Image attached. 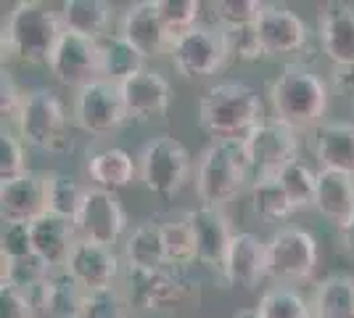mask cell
Listing matches in <instances>:
<instances>
[{"mask_svg": "<svg viewBox=\"0 0 354 318\" xmlns=\"http://www.w3.org/2000/svg\"><path fill=\"white\" fill-rule=\"evenodd\" d=\"M262 120V96L241 80L212 85L198 101V125L212 141H243Z\"/></svg>", "mask_w": 354, "mask_h": 318, "instance_id": "obj_1", "label": "cell"}, {"mask_svg": "<svg viewBox=\"0 0 354 318\" xmlns=\"http://www.w3.org/2000/svg\"><path fill=\"white\" fill-rule=\"evenodd\" d=\"M330 101L328 80L304 64H286L270 85V104L275 120L299 130H317Z\"/></svg>", "mask_w": 354, "mask_h": 318, "instance_id": "obj_2", "label": "cell"}, {"mask_svg": "<svg viewBox=\"0 0 354 318\" xmlns=\"http://www.w3.org/2000/svg\"><path fill=\"white\" fill-rule=\"evenodd\" d=\"M64 19L61 11L37 0L16 3L14 11H8L3 24V51L8 56L27 64H50L61 37H64Z\"/></svg>", "mask_w": 354, "mask_h": 318, "instance_id": "obj_3", "label": "cell"}, {"mask_svg": "<svg viewBox=\"0 0 354 318\" xmlns=\"http://www.w3.org/2000/svg\"><path fill=\"white\" fill-rule=\"evenodd\" d=\"M249 170L243 141H212L196 167V194L207 207H222L243 191Z\"/></svg>", "mask_w": 354, "mask_h": 318, "instance_id": "obj_4", "label": "cell"}, {"mask_svg": "<svg viewBox=\"0 0 354 318\" xmlns=\"http://www.w3.org/2000/svg\"><path fill=\"white\" fill-rule=\"evenodd\" d=\"M19 138L48 154L72 152V125L61 98L48 88H35L27 93L21 117L16 122Z\"/></svg>", "mask_w": 354, "mask_h": 318, "instance_id": "obj_5", "label": "cell"}, {"mask_svg": "<svg viewBox=\"0 0 354 318\" xmlns=\"http://www.w3.org/2000/svg\"><path fill=\"white\" fill-rule=\"evenodd\" d=\"M191 152L175 136L151 138L138 152V181L146 186L153 197H177L191 178Z\"/></svg>", "mask_w": 354, "mask_h": 318, "instance_id": "obj_6", "label": "cell"}, {"mask_svg": "<svg viewBox=\"0 0 354 318\" xmlns=\"http://www.w3.org/2000/svg\"><path fill=\"white\" fill-rule=\"evenodd\" d=\"M122 292L135 310H164V308H177L180 303H185L193 292V281L183 273V268H175V265L156 268V271L127 265Z\"/></svg>", "mask_w": 354, "mask_h": 318, "instance_id": "obj_7", "label": "cell"}, {"mask_svg": "<svg viewBox=\"0 0 354 318\" xmlns=\"http://www.w3.org/2000/svg\"><path fill=\"white\" fill-rule=\"evenodd\" d=\"M267 276L275 281H307L317 268V239L307 228L286 226L267 239Z\"/></svg>", "mask_w": 354, "mask_h": 318, "instance_id": "obj_8", "label": "cell"}, {"mask_svg": "<svg viewBox=\"0 0 354 318\" xmlns=\"http://www.w3.org/2000/svg\"><path fill=\"white\" fill-rule=\"evenodd\" d=\"M74 122L90 136H109L130 122L122 88L111 80H93L90 85L80 88L72 106Z\"/></svg>", "mask_w": 354, "mask_h": 318, "instance_id": "obj_9", "label": "cell"}, {"mask_svg": "<svg viewBox=\"0 0 354 318\" xmlns=\"http://www.w3.org/2000/svg\"><path fill=\"white\" fill-rule=\"evenodd\" d=\"M169 59L183 77H209L217 75L227 64V43L225 32L212 24H198L185 35L175 37Z\"/></svg>", "mask_w": 354, "mask_h": 318, "instance_id": "obj_10", "label": "cell"}, {"mask_svg": "<svg viewBox=\"0 0 354 318\" xmlns=\"http://www.w3.org/2000/svg\"><path fill=\"white\" fill-rule=\"evenodd\" d=\"M243 149L257 178H267V175H281L283 167L299 159L296 157L299 138L294 127L272 117V120H262L243 138Z\"/></svg>", "mask_w": 354, "mask_h": 318, "instance_id": "obj_11", "label": "cell"}, {"mask_svg": "<svg viewBox=\"0 0 354 318\" xmlns=\"http://www.w3.org/2000/svg\"><path fill=\"white\" fill-rule=\"evenodd\" d=\"M127 212L122 207V202L114 191H104L98 186H88L85 202L80 207V215L74 218V228L77 236L93 244H104V247H114V244L124 236L127 231Z\"/></svg>", "mask_w": 354, "mask_h": 318, "instance_id": "obj_12", "label": "cell"}, {"mask_svg": "<svg viewBox=\"0 0 354 318\" xmlns=\"http://www.w3.org/2000/svg\"><path fill=\"white\" fill-rule=\"evenodd\" d=\"M50 75L61 85L85 88L93 80H101V40H93L77 32H64L53 59L48 64Z\"/></svg>", "mask_w": 354, "mask_h": 318, "instance_id": "obj_13", "label": "cell"}, {"mask_svg": "<svg viewBox=\"0 0 354 318\" xmlns=\"http://www.w3.org/2000/svg\"><path fill=\"white\" fill-rule=\"evenodd\" d=\"M119 35L143 56V59H159L172 51V32L167 30L156 0H138L127 6V11L119 19Z\"/></svg>", "mask_w": 354, "mask_h": 318, "instance_id": "obj_14", "label": "cell"}, {"mask_svg": "<svg viewBox=\"0 0 354 318\" xmlns=\"http://www.w3.org/2000/svg\"><path fill=\"white\" fill-rule=\"evenodd\" d=\"M50 173H27L16 181L0 183V212L6 223H35L48 215Z\"/></svg>", "mask_w": 354, "mask_h": 318, "instance_id": "obj_15", "label": "cell"}, {"mask_svg": "<svg viewBox=\"0 0 354 318\" xmlns=\"http://www.w3.org/2000/svg\"><path fill=\"white\" fill-rule=\"evenodd\" d=\"M257 32L265 48V56H286L307 46L310 27L301 16L281 3H265L257 19Z\"/></svg>", "mask_w": 354, "mask_h": 318, "instance_id": "obj_16", "label": "cell"}, {"mask_svg": "<svg viewBox=\"0 0 354 318\" xmlns=\"http://www.w3.org/2000/svg\"><path fill=\"white\" fill-rule=\"evenodd\" d=\"M188 218V226L193 231V239H196V260L207 268H220L225 263V255L230 249L233 242V228H230V218L222 212V207H196V210L185 212Z\"/></svg>", "mask_w": 354, "mask_h": 318, "instance_id": "obj_17", "label": "cell"}, {"mask_svg": "<svg viewBox=\"0 0 354 318\" xmlns=\"http://www.w3.org/2000/svg\"><path fill=\"white\" fill-rule=\"evenodd\" d=\"M122 98L127 117L133 122H148L167 114L169 101H172V88L167 77L156 69H140L133 77H127L122 85Z\"/></svg>", "mask_w": 354, "mask_h": 318, "instance_id": "obj_18", "label": "cell"}, {"mask_svg": "<svg viewBox=\"0 0 354 318\" xmlns=\"http://www.w3.org/2000/svg\"><path fill=\"white\" fill-rule=\"evenodd\" d=\"M267 276V244L249 231L233 236L222 263V279L236 289L254 292Z\"/></svg>", "mask_w": 354, "mask_h": 318, "instance_id": "obj_19", "label": "cell"}, {"mask_svg": "<svg viewBox=\"0 0 354 318\" xmlns=\"http://www.w3.org/2000/svg\"><path fill=\"white\" fill-rule=\"evenodd\" d=\"M64 271L72 273L88 292L111 289L114 281L119 279V258L111 247L77 239Z\"/></svg>", "mask_w": 354, "mask_h": 318, "instance_id": "obj_20", "label": "cell"}, {"mask_svg": "<svg viewBox=\"0 0 354 318\" xmlns=\"http://www.w3.org/2000/svg\"><path fill=\"white\" fill-rule=\"evenodd\" d=\"M317 40L333 64H354L352 3H325L317 8Z\"/></svg>", "mask_w": 354, "mask_h": 318, "instance_id": "obj_21", "label": "cell"}, {"mask_svg": "<svg viewBox=\"0 0 354 318\" xmlns=\"http://www.w3.org/2000/svg\"><path fill=\"white\" fill-rule=\"evenodd\" d=\"M77 228L72 220H64L59 215H43L40 220L32 223V244H35V255L43 258L53 271H61L66 265V260L72 255L74 244H77Z\"/></svg>", "mask_w": 354, "mask_h": 318, "instance_id": "obj_22", "label": "cell"}, {"mask_svg": "<svg viewBox=\"0 0 354 318\" xmlns=\"http://www.w3.org/2000/svg\"><path fill=\"white\" fill-rule=\"evenodd\" d=\"M85 297H88V289L82 287L72 273L61 268V271L50 273V279L32 294V303L50 318H77Z\"/></svg>", "mask_w": 354, "mask_h": 318, "instance_id": "obj_23", "label": "cell"}, {"mask_svg": "<svg viewBox=\"0 0 354 318\" xmlns=\"http://www.w3.org/2000/svg\"><path fill=\"white\" fill-rule=\"evenodd\" d=\"M315 159L320 170L354 175V122H323L315 133Z\"/></svg>", "mask_w": 354, "mask_h": 318, "instance_id": "obj_24", "label": "cell"}, {"mask_svg": "<svg viewBox=\"0 0 354 318\" xmlns=\"http://www.w3.org/2000/svg\"><path fill=\"white\" fill-rule=\"evenodd\" d=\"M85 170L98 188L117 194L119 188L133 186V181L138 178V159H133V154L119 146H106V149L88 154Z\"/></svg>", "mask_w": 354, "mask_h": 318, "instance_id": "obj_25", "label": "cell"}, {"mask_svg": "<svg viewBox=\"0 0 354 318\" xmlns=\"http://www.w3.org/2000/svg\"><path fill=\"white\" fill-rule=\"evenodd\" d=\"M315 210L330 223L344 226L354 212V175L339 170H317Z\"/></svg>", "mask_w": 354, "mask_h": 318, "instance_id": "obj_26", "label": "cell"}, {"mask_svg": "<svg viewBox=\"0 0 354 318\" xmlns=\"http://www.w3.org/2000/svg\"><path fill=\"white\" fill-rule=\"evenodd\" d=\"M124 263L130 268L156 271L167 268V249H164L162 223L156 220H140L124 239Z\"/></svg>", "mask_w": 354, "mask_h": 318, "instance_id": "obj_27", "label": "cell"}, {"mask_svg": "<svg viewBox=\"0 0 354 318\" xmlns=\"http://www.w3.org/2000/svg\"><path fill=\"white\" fill-rule=\"evenodd\" d=\"M312 313L315 318H354V276L333 273L317 281Z\"/></svg>", "mask_w": 354, "mask_h": 318, "instance_id": "obj_28", "label": "cell"}, {"mask_svg": "<svg viewBox=\"0 0 354 318\" xmlns=\"http://www.w3.org/2000/svg\"><path fill=\"white\" fill-rule=\"evenodd\" d=\"M61 19L66 32H77L93 40L109 37L111 6L106 0H66L61 6Z\"/></svg>", "mask_w": 354, "mask_h": 318, "instance_id": "obj_29", "label": "cell"}, {"mask_svg": "<svg viewBox=\"0 0 354 318\" xmlns=\"http://www.w3.org/2000/svg\"><path fill=\"white\" fill-rule=\"evenodd\" d=\"M143 61L146 59L119 32L101 40V75H104V80H111V82L122 85L127 77L146 69Z\"/></svg>", "mask_w": 354, "mask_h": 318, "instance_id": "obj_30", "label": "cell"}, {"mask_svg": "<svg viewBox=\"0 0 354 318\" xmlns=\"http://www.w3.org/2000/svg\"><path fill=\"white\" fill-rule=\"evenodd\" d=\"M249 194H251V210H254V215H259L262 220L281 223V220L291 218L296 212L294 202L286 194V188L281 186L278 175L257 178V181L251 183Z\"/></svg>", "mask_w": 354, "mask_h": 318, "instance_id": "obj_31", "label": "cell"}, {"mask_svg": "<svg viewBox=\"0 0 354 318\" xmlns=\"http://www.w3.org/2000/svg\"><path fill=\"white\" fill-rule=\"evenodd\" d=\"M88 186L66 175V173H50V188H48V212L59 215L64 220H72L80 215V207L85 202Z\"/></svg>", "mask_w": 354, "mask_h": 318, "instance_id": "obj_32", "label": "cell"}, {"mask_svg": "<svg viewBox=\"0 0 354 318\" xmlns=\"http://www.w3.org/2000/svg\"><path fill=\"white\" fill-rule=\"evenodd\" d=\"M50 273H53V268L37 255H30V258L21 260L3 258V284L19 289V292H24L30 297L50 279Z\"/></svg>", "mask_w": 354, "mask_h": 318, "instance_id": "obj_33", "label": "cell"}, {"mask_svg": "<svg viewBox=\"0 0 354 318\" xmlns=\"http://www.w3.org/2000/svg\"><path fill=\"white\" fill-rule=\"evenodd\" d=\"M286 194L291 197L296 210H310L315 207V197H317V173L312 170L304 159H294L291 165H286L278 175Z\"/></svg>", "mask_w": 354, "mask_h": 318, "instance_id": "obj_34", "label": "cell"}, {"mask_svg": "<svg viewBox=\"0 0 354 318\" xmlns=\"http://www.w3.org/2000/svg\"><path fill=\"white\" fill-rule=\"evenodd\" d=\"M257 310L262 313V318H315L301 292L291 287H270L259 297Z\"/></svg>", "mask_w": 354, "mask_h": 318, "instance_id": "obj_35", "label": "cell"}, {"mask_svg": "<svg viewBox=\"0 0 354 318\" xmlns=\"http://www.w3.org/2000/svg\"><path fill=\"white\" fill-rule=\"evenodd\" d=\"M164 249H167V263L175 268H185L196 260V239L188 226V218H169L162 223Z\"/></svg>", "mask_w": 354, "mask_h": 318, "instance_id": "obj_36", "label": "cell"}, {"mask_svg": "<svg viewBox=\"0 0 354 318\" xmlns=\"http://www.w3.org/2000/svg\"><path fill=\"white\" fill-rule=\"evenodd\" d=\"M262 6L265 3L259 0H214L212 11H214V21L220 30H238V27L257 24Z\"/></svg>", "mask_w": 354, "mask_h": 318, "instance_id": "obj_37", "label": "cell"}, {"mask_svg": "<svg viewBox=\"0 0 354 318\" xmlns=\"http://www.w3.org/2000/svg\"><path fill=\"white\" fill-rule=\"evenodd\" d=\"M127 308H130V303L119 287L98 289V292H88L77 318H130Z\"/></svg>", "mask_w": 354, "mask_h": 318, "instance_id": "obj_38", "label": "cell"}, {"mask_svg": "<svg viewBox=\"0 0 354 318\" xmlns=\"http://www.w3.org/2000/svg\"><path fill=\"white\" fill-rule=\"evenodd\" d=\"M156 6L172 37H180L193 27H198L201 8H204L198 0H156Z\"/></svg>", "mask_w": 354, "mask_h": 318, "instance_id": "obj_39", "label": "cell"}, {"mask_svg": "<svg viewBox=\"0 0 354 318\" xmlns=\"http://www.w3.org/2000/svg\"><path fill=\"white\" fill-rule=\"evenodd\" d=\"M225 32V43H227V56L241 64H251L265 56V48L259 40L257 24L249 27H238V30H222Z\"/></svg>", "mask_w": 354, "mask_h": 318, "instance_id": "obj_40", "label": "cell"}, {"mask_svg": "<svg viewBox=\"0 0 354 318\" xmlns=\"http://www.w3.org/2000/svg\"><path fill=\"white\" fill-rule=\"evenodd\" d=\"M27 173L30 170H27L24 141L11 130H3V136H0V183L16 181Z\"/></svg>", "mask_w": 354, "mask_h": 318, "instance_id": "obj_41", "label": "cell"}, {"mask_svg": "<svg viewBox=\"0 0 354 318\" xmlns=\"http://www.w3.org/2000/svg\"><path fill=\"white\" fill-rule=\"evenodd\" d=\"M35 255L32 244V223H6L0 233V258L21 260Z\"/></svg>", "mask_w": 354, "mask_h": 318, "instance_id": "obj_42", "label": "cell"}, {"mask_svg": "<svg viewBox=\"0 0 354 318\" xmlns=\"http://www.w3.org/2000/svg\"><path fill=\"white\" fill-rule=\"evenodd\" d=\"M24 101H27V93L16 85V80L8 72H3L0 77V114H3V122H19L21 117V109H24Z\"/></svg>", "mask_w": 354, "mask_h": 318, "instance_id": "obj_43", "label": "cell"}, {"mask_svg": "<svg viewBox=\"0 0 354 318\" xmlns=\"http://www.w3.org/2000/svg\"><path fill=\"white\" fill-rule=\"evenodd\" d=\"M0 318H35L32 297L8 284H0Z\"/></svg>", "mask_w": 354, "mask_h": 318, "instance_id": "obj_44", "label": "cell"}, {"mask_svg": "<svg viewBox=\"0 0 354 318\" xmlns=\"http://www.w3.org/2000/svg\"><path fill=\"white\" fill-rule=\"evenodd\" d=\"M328 85L341 96L354 98V64H333L328 72Z\"/></svg>", "mask_w": 354, "mask_h": 318, "instance_id": "obj_45", "label": "cell"}, {"mask_svg": "<svg viewBox=\"0 0 354 318\" xmlns=\"http://www.w3.org/2000/svg\"><path fill=\"white\" fill-rule=\"evenodd\" d=\"M339 228H341V244H344V249L354 258V212L349 215V220Z\"/></svg>", "mask_w": 354, "mask_h": 318, "instance_id": "obj_46", "label": "cell"}, {"mask_svg": "<svg viewBox=\"0 0 354 318\" xmlns=\"http://www.w3.org/2000/svg\"><path fill=\"white\" fill-rule=\"evenodd\" d=\"M230 318H262V313H259L257 308H243V310H238V313H233Z\"/></svg>", "mask_w": 354, "mask_h": 318, "instance_id": "obj_47", "label": "cell"}, {"mask_svg": "<svg viewBox=\"0 0 354 318\" xmlns=\"http://www.w3.org/2000/svg\"><path fill=\"white\" fill-rule=\"evenodd\" d=\"M130 318H135V316H130Z\"/></svg>", "mask_w": 354, "mask_h": 318, "instance_id": "obj_48", "label": "cell"}]
</instances>
